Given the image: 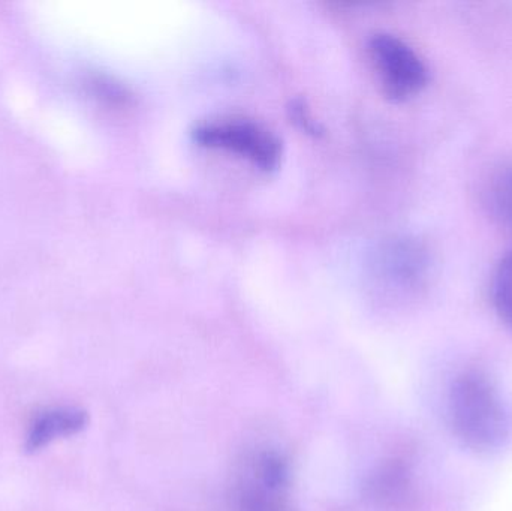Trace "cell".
Masks as SVG:
<instances>
[{
	"label": "cell",
	"mask_w": 512,
	"mask_h": 511,
	"mask_svg": "<svg viewBox=\"0 0 512 511\" xmlns=\"http://www.w3.org/2000/svg\"><path fill=\"white\" fill-rule=\"evenodd\" d=\"M433 275L430 249L414 237H397L376 252L373 278L394 299L420 296Z\"/></svg>",
	"instance_id": "obj_3"
},
{
	"label": "cell",
	"mask_w": 512,
	"mask_h": 511,
	"mask_svg": "<svg viewBox=\"0 0 512 511\" xmlns=\"http://www.w3.org/2000/svg\"><path fill=\"white\" fill-rule=\"evenodd\" d=\"M484 195L490 215L512 237V162L496 168L490 174Z\"/></svg>",
	"instance_id": "obj_8"
},
{
	"label": "cell",
	"mask_w": 512,
	"mask_h": 511,
	"mask_svg": "<svg viewBox=\"0 0 512 511\" xmlns=\"http://www.w3.org/2000/svg\"><path fill=\"white\" fill-rule=\"evenodd\" d=\"M447 413L454 437L472 452H498L510 441V408L498 384L481 369H466L454 378Z\"/></svg>",
	"instance_id": "obj_1"
},
{
	"label": "cell",
	"mask_w": 512,
	"mask_h": 511,
	"mask_svg": "<svg viewBox=\"0 0 512 511\" xmlns=\"http://www.w3.org/2000/svg\"><path fill=\"white\" fill-rule=\"evenodd\" d=\"M192 137L200 146L233 153L265 171L277 167L282 156L279 138L261 123L245 117H221L198 123Z\"/></svg>",
	"instance_id": "obj_2"
},
{
	"label": "cell",
	"mask_w": 512,
	"mask_h": 511,
	"mask_svg": "<svg viewBox=\"0 0 512 511\" xmlns=\"http://www.w3.org/2000/svg\"><path fill=\"white\" fill-rule=\"evenodd\" d=\"M369 54L385 95L393 101H408L427 86L426 63L399 36L378 33L370 41Z\"/></svg>",
	"instance_id": "obj_4"
},
{
	"label": "cell",
	"mask_w": 512,
	"mask_h": 511,
	"mask_svg": "<svg viewBox=\"0 0 512 511\" xmlns=\"http://www.w3.org/2000/svg\"><path fill=\"white\" fill-rule=\"evenodd\" d=\"M86 87L90 95L95 96L99 101L119 104L125 99L119 84L114 83L110 78L102 77V75H92L87 78Z\"/></svg>",
	"instance_id": "obj_10"
},
{
	"label": "cell",
	"mask_w": 512,
	"mask_h": 511,
	"mask_svg": "<svg viewBox=\"0 0 512 511\" xmlns=\"http://www.w3.org/2000/svg\"><path fill=\"white\" fill-rule=\"evenodd\" d=\"M414 495L412 471L403 459H385L376 465L364 483V497L385 511L405 509Z\"/></svg>",
	"instance_id": "obj_6"
},
{
	"label": "cell",
	"mask_w": 512,
	"mask_h": 511,
	"mask_svg": "<svg viewBox=\"0 0 512 511\" xmlns=\"http://www.w3.org/2000/svg\"><path fill=\"white\" fill-rule=\"evenodd\" d=\"M89 413L83 408L60 407L36 417L27 434L24 450L30 455L41 452L59 438L80 434L89 425Z\"/></svg>",
	"instance_id": "obj_7"
},
{
	"label": "cell",
	"mask_w": 512,
	"mask_h": 511,
	"mask_svg": "<svg viewBox=\"0 0 512 511\" xmlns=\"http://www.w3.org/2000/svg\"><path fill=\"white\" fill-rule=\"evenodd\" d=\"M292 477L279 465L246 455L234 480L233 511H297L291 501Z\"/></svg>",
	"instance_id": "obj_5"
},
{
	"label": "cell",
	"mask_w": 512,
	"mask_h": 511,
	"mask_svg": "<svg viewBox=\"0 0 512 511\" xmlns=\"http://www.w3.org/2000/svg\"><path fill=\"white\" fill-rule=\"evenodd\" d=\"M490 293L496 314L512 330V252L501 258L496 266Z\"/></svg>",
	"instance_id": "obj_9"
}]
</instances>
